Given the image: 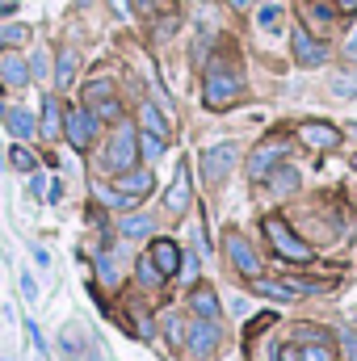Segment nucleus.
Instances as JSON below:
<instances>
[{"label": "nucleus", "mask_w": 357, "mask_h": 361, "mask_svg": "<svg viewBox=\"0 0 357 361\" xmlns=\"http://www.w3.org/2000/svg\"><path fill=\"white\" fill-rule=\"evenodd\" d=\"M135 156H139V126L135 122H126V118H118L114 122V135H109V147H105V156H101V169L105 173H131L135 169Z\"/></svg>", "instance_id": "1"}, {"label": "nucleus", "mask_w": 357, "mask_h": 361, "mask_svg": "<svg viewBox=\"0 0 357 361\" xmlns=\"http://www.w3.org/2000/svg\"><path fill=\"white\" fill-rule=\"evenodd\" d=\"M244 92V76L236 68H219L210 63L206 68V80H202V105L206 109H231Z\"/></svg>", "instance_id": "2"}, {"label": "nucleus", "mask_w": 357, "mask_h": 361, "mask_svg": "<svg viewBox=\"0 0 357 361\" xmlns=\"http://www.w3.org/2000/svg\"><path fill=\"white\" fill-rule=\"evenodd\" d=\"M261 227H265L269 244H273V252H277L282 261H294V265H307V261H311V248H307V244H303V240H298V235H294L290 227H286V219L269 214Z\"/></svg>", "instance_id": "3"}, {"label": "nucleus", "mask_w": 357, "mask_h": 361, "mask_svg": "<svg viewBox=\"0 0 357 361\" xmlns=\"http://www.w3.org/2000/svg\"><path fill=\"white\" fill-rule=\"evenodd\" d=\"M85 109H89L97 122H118V118H122V105L114 101L109 80H89V85H85Z\"/></svg>", "instance_id": "4"}, {"label": "nucleus", "mask_w": 357, "mask_h": 361, "mask_svg": "<svg viewBox=\"0 0 357 361\" xmlns=\"http://www.w3.org/2000/svg\"><path fill=\"white\" fill-rule=\"evenodd\" d=\"M63 135H68V143H72L76 152H89L92 139H97V118H92L85 105L68 109V114H63Z\"/></svg>", "instance_id": "5"}, {"label": "nucleus", "mask_w": 357, "mask_h": 361, "mask_svg": "<svg viewBox=\"0 0 357 361\" xmlns=\"http://www.w3.org/2000/svg\"><path fill=\"white\" fill-rule=\"evenodd\" d=\"M231 169H236V143H214L210 152H202V180L223 185Z\"/></svg>", "instance_id": "6"}, {"label": "nucleus", "mask_w": 357, "mask_h": 361, "mask_svg": "<svg viewBox=\"0 0 357 361\" xmlns=\"http://www.w3.org/2000/svg\"><path fill=\"white\" fill-rule=\"evenodd\" d=\"M223 252H227V261H231V269L236 273H244V277H261V257L248 248L244 235L227 231V235H223Z\"/></svg>", "instance_id": "7"}, {"label": "nucleus", "mask_w": 357, "mask_h": 361, "mask_svg": "<svg viewBox=\"0 0 357 361\" xmlns=\"http://www.w3.org/2000/svg\"><path fill=\"white\" fill-rule=\"evenodd\" d=\"M290 47H294V63L298 68H324V59H328V47L315 42L311 30H303V25L290 34Z\"/></svg>", "instance_id": "8"}, {"label": "nucleus", "mask_w": 357, "mask_h": 361, "mask_svg": "<svg viewBox=\"0 0 357 361\" xmlns=\"http://www.w3.org/2000/svg\"><path fill=\"white\" fill-rule=\"evenodd\" d=\"M185 349H189L193 357H210V353L219 349V324H214V319H198V324H189V332H185Z\"/></svg>", "instance_id": "9"}, {"label": "nucleus", "mask_w": 357, "mask_h": 361, "mask_svg": "<svg viewBox=\"0 0 357 361\" xmlns=\"http://www.w3.org/2000/svg\"><path fill=\"white\" fill-rule=\"evenodd\" d=\"M152 185H156V177L147 173V169H131V173H118V180H114V189H118V197L126 202V206H135V202H143L147 193H152Z\"/></svg>", "instance_id": "10"}, {"label": "nucleus", "mask_w": 357, "mask_h": 361, "mask_svg": "<svg viewBox=\"0 0 357 361\" xmlns=\"http://www.w3.org/2000/svg\"><path fill=\"white\" fill-rule=\"evenodd\" d=\"M282 156H286V143L282 139H273V143H261L257 152H253V160H248V180H265L277 164H282Z\"/></svg>", "instance_id": "11"}, {"label": "nucleus", "mask_w": 357, "mask_h": 361, "mask_svg": "<svg viewBox=\"0 0 357 361\" xmlns=\"http://www.w3.org/2000/svg\"><path fill=\"white\" fill-rule=\"evenodd\" d=\"M189 197H193V189H189V164L181 160L177 177H173L169 193H164V210H169V214H185V210H189Z\"/></svg>", "instance_id": "12"}, {"label": "nucleus", "mask_w": 357, "mask_h": 361, "mask_svg": "<svg viewBox=\"0 0 357 361\" xmlns=\"http://www.w3.org/2000/svg\"><path fill=\"white\" fill-rule=\"evenodd\" d=\"M147 257L156 261V269L164 273V281H173V277L181 273V248L173 244V240H164V235H160V240H152Z\"/></svg>", "instance_id": "13"}, {"label": "nucleus", "mask_w": 357, "mask_h": 361, "mask_svg": "<svg viewBox=\"0 0 357 361\" xmlns=\"http://www.w3.org/2000/svg\"><path fill=\"white\" fill-rule=\"evenodd\" d=\"M298 135H303V143L315 147V152H332V147H341V130L328 126V122H303Z\"/></svg>", "instance_id": "14"}, {"label": "nucleus", "mask_w": 357, "mask_h": 361, "mask_svg": "<svg viewBox=\"0 0 357 361\" xmlns=\"http://www.w3.org/2000/svg\"><path fill=\"white\" fill-rule=\"evenodd\" d=\"M30 59H21V55H0V80L8 85V89H25L30 85Z\"/></svg>", "instance_id": "15"}, {"label": "nucleus", "mask_w": 357, "mask_h": 361, "mask_svg": "<svg viewBox=\"0 0 357 361\" xmlns=\"http://www.w3.org/2000/svg\"><path fill=\"white\" fill-rule=\"evenodd\" d=\"M38 130L47 139L63 135V105H59V97H42V122H38Z\"/></svg>", "instance_id": "16"}, {"label": "nucleus", "mask_w": 357, "mask_h": 361, "mask_svg": "<svg viewBox=\"0 0 357 361\" xmlns=\"http://www.w3.org/2000/svg\"><path fill=\"white\" fill-rule=\"evenodd\" d=\"M139 130H147V135H156V139H169V118H164V109L152 105V101H143V105H139Z\"/></svg>", "instance_id": "17"}, {"label": "nucleus", "mask_w": 357, "mask_h": 361, "mask_svg": "<svg viewBox=\"0 0 357 361\" xmlns=\"http://www.w3.org/2000/svg\"><path fill=\"white\" fill-rule=\"evenodd\" d=\"M189 307H193V315H198V319H219V294H214L210 286H193Z\"/></svg>", "instance_id": "18"}, {"label": "nucleus", "mask_w": 357, "mask_h": 361, "mask_svg": "<svg viewBox=\"0 0 357 361\" xmlns=\"http://www.w3.org/2000/svg\"><path fill=\"white\" fill-rule=\"evenodd\" d=\"M282 25H286V8L277 4V0H269V4H257V30L261 34H282Z\"/></svg>", "instance_id": "19"}, {"label": "nucleus", "mask_w": 357, "mask_h": 361, "mask_svg": "<svg viewBox=\"0 0 357 361\" xmlns=\"http://www.w3.org/2000/svg\"><path fill=\"white\" fill-rule=\"evenodd\" d=\"M337 13H341V8H337L332 0H307V17H311L315 30H332V25H337Z\"/></svg>", "instance_id": "20"}, {"label": "nucleus", "mask_w": 357, "mask_h": 361, "mask_svg": "<svg viewBox=\"0 0 357 361\" xmlns=\"http://www.w3.org/2000/svg\"><path fill=\"white\" fill-rule=\"evenodd\" d=\"M4 126H8V130L21 139V143H25V139H34V130H38L30 109H4Z\"/></svg>", "instance_id": "21"}, {"label": "nucleus", "mask_w": 357, "mask_h": 361, "mask_svg": "<svg viewBox=\"0 0 357 361\" xmlns=\"http://www.w3.org/2000/svg\"><path fill=\"white\" fill-rule=\"evenodd\" d=\"M265 180H269V189H273V193H294L303 177H298V169H282V164H277Z\"/></svg>", "instance_id": "22"}, {"label": "nucleus", "mask_w": 357, "mask_h": 361, "mask_svg": "<svg viewBox=\"0 0 357 361\" xmlns=\"http://www.w3.org/2000/svg\"><path fill=\"white\" fill-rule=\"evenodd\" d=\"M253 290L265 294V298H277V302H290V298H294V290H290L286 281H265V277H253Z\"/></svg>", "instance_id": "23"}, {"label": "nucleus", "mask_w": 357, "mask_h": 361, "mask_svg": "<svg viewBox=\"0 0 357 361\" xmlns=\"http://www.w3.org/2000/svg\"><path fill=\"white\" fill-rule=\"evenodd\" d=\"M135 273H139V281H143L147 290L164 286V273L156 269V261H152V257H139V261H135Z\"/></svg>", "instance_id": "24"}, {"label": "nucleus", "mask_w": 357, "mask_h": 361, "mask_svg": "<svg viewBox=\"0 0 357 361\" xmlns=\"http://www.w3.org/2000/svg\"><path fill=\"white\" fill-rule=\"evenodd\" d=\"M72 76H76V55H72V51H59V63H55V85H59V89H68V85H72Z\"/></svg>", "instance_id": "25"}, {"label": "nucleus", "mask_w": 357, "mask_h": 361, "mask_svg": "<svg viewBox=\"0 0 357 361\" xmlns=\"http://www.w3.org/2000/svg\"><path fill=\"white\" fill-rule=\"evenodd\" d=\"M164 143H169V139H156V135L139 130V156H143V160H160V156H164Z\"/></svg>", "instance_id": "26"}, {"label": "nucleus", "mask_w": 357, "mask_h": 361, "mask_svg": "<svg viewBox=\"0 0 357 361\" xmlns=\"http://www.w3.org/2000/svg\"><path fill=\"white\" fill-rule=\"evenodd\" d=\"M8 164H13V169H21V173H34V152L17 139V143L8 147Z\"/></svg>", "instance_id": "27"}, {"label": "nucleus", "mask_w": 357, "mask_h": 361, "mask_svg": "<svg viewBox=\"0 0 357 361\" xmlns=\"http://www.w3.org/2000/svg\"><path fill=\"white\" fill-rule=\"evenodd\" d=\"M122 235H126V240L152 235V219H147V214H126V219H122Z\"/></svg>", "instance_id": "28"}, {"label": "nucleus", "mask_w": 357, "mask_h": 361, "mask_svg": "<svg viewBox=\"0 0 357 361\" xmlns=\"http://www.w3.org/2000/svg\"><path fill=\"white\" fill-rule=\"evenodd\" d=\"M303 361H337V353L324 341H311V345H303Z\"/></svg>", "instance_id": "29"}, {"label": "nucleus", "mask_w": 357, "mask_h": 361, "mask_svg": "<svg viewBox=\"0 0 357 361\" xmlns=\"http://www.w3.org/2000/svg\"><path fill=\"white\" fill-rule=\"evenodd\" d=\"M332 92H337V97H357V76L337 72V76H332Z\"/></svg>", "instance_id": "30"}, {"label": "nucleus", "mask_w": 357, "mask_h": 361, "mask_svg": "<svg viewBox=\"0 0 357 361\" xmlns=\"http://www.w3.org/2000/svg\"><path fill=\"white\" fill-rule=\"evenodd\" d=\"M97 277L105 281V286H118V265H114V257H97Z\"/></svg>", "instance_id": "31"}, {"label": "nucleus", "mask_w": 357, "mask_h": 361, "mask_svg": "<svg viewBox=\"0 0 357 361\" xmlns=\"http://www.w3.org/2000/svg\"><path fill=\"white\" fill-rule=\"evenodd\" d=\"M160 324H164V341H169V345H181V349H185V332H181V319H177V315H164Z\"/></svg>", "instance_id": "32"}, {"label": "nucleus", "mask_w": 357, "mask_h": 361, "mask_svg": "<svg viewBox=\"0 0 357 361\" xmlns=\"http://www.w3.org/2000/svg\"><path fill=\"white\" fill-rule=\"evenodd\" d=\"M17 281H21V298H25V302H38V281H34V273L21 269V277H17Z\"/></svg>", "instance_id": "33"}, {"label": "nucleus", "mask_w": 357, "mask_h": 361, "mask_svg": "<svg viewBox=\"0 0 357 361\" xmlns=\"http://www.w3.org/2000/svg\"><path fill=\"white\" fill-rule=\"evenodd\" d=\"M25 336H30L34 353H47V341H42V332H38V324H34V319H25Z\"/></svg>", "instance_id": "34"}, {"label": "nucleus", "mask_w": 357, "mask_h": 361, "mask_svg": "<svg viewBox=\"0 0 357 361\" xmlns=\"http://www.w3.org/2000/svg\"><path fill=\"white\" fill-rule=\"evenodd\" d=\"M25 34H30L25 25H8V30L0 34V42H25Z\"/></svg>", "instance_id": "35"}, {"label": "nucleus", "mask_w": 357, "mask_h": 361, "mask_svg": "<svg viewBox=\"0 0 357 361\" xmlns=\"http://www.w3.org/2000/svg\"><path fill=\"white\" fill-rule=\"evenodd\" d=\"M341 341H345V353H349V361H357V332L341 328Z\"/></svg>", "instance_id": "36"}, {"label": "nucleus", "mask_w": 357, "mask_h": 361, "mask_svg": "<svg viewBox=\"0 0 357 361\" xmlns=\"http://www.w3.org/2000/svg\"><path fill=\"white\" fill-rule=\"evenodd\" d=\"M30 193L34 197H47V177L42 173H30Z\"/></svg>", "instance_id": "37"}, {"label": "nucleus", "mask_w": 357, "mask_h": 361, "mask_svg": "<svg viewBox=\"0 0 357 361\" xmlns=\"http://www.w3.org/2000/svg\"><path fill=\"white\" fill-rule=\"evenodd\" d=\"M277 361H303V349H294V345H286V349L277 353Z\"/></svg>", "instance_id": "38"}, {"label": "nucleus", "mask_w": 357, "mask_h": 361, "mask_svg": "<svg viewBox=\"0 0 357 361\" xmlns=\"http://www.w3.org/2000/svg\"><path fill=\"white\" fill-rule=\"evenodd\" d=\"M59 197H63V185H59V180H51V185H47V202H59Z\"/></svg>", "instance_id": "39"}, {"label": "nucleus", "mask_w": 357, "mask_h": 361, "mask_svg": "<svg viewBox=\"0 0 357 361\" xmlns=\"http://www.w3.org/2000/svg\"><path fill=\"white\" fill-rule=\"evenodd\" d=\"M345 55H349V59H353V63H357V30H353V34H349V42H345Z\"/></svg>", "instance_id": "40"}, {"label": "nucleus", "mask_w": 357, "mask_h": 361, "mask_svg": "<svg viewBox=\"0 0 357 361\" xmlns=\"http://www.w3.org/2000/svg\"><path fill=\"white\" fill-rule=\"evenodd\" d=\"M30 72H34V76H42V72H47V59H42V55H34V63H30Z\"/></svg>", "instance_id": "41"}, {"label": "nucleus", "mask_w": 357, "mask_h": 361, "mask_svg": "<svg viewBox=\"0 0 357 361\" xmlns=\"http://www.w3.org/2000/svg\"><path fill=\"white\" fill-rule=\"evenodd\" d=\"M332 4H337L341 13H357V0H332Z\"/></svg>", "instance_id": "42"}, {"label": "nucleus", "mask_w": 357, "mask_h": 361, "mask_svg": "<svg viewBox=\"0 0 357 361\" xmlns=\"http://www.w3.org/2000/svg\"><path fill=\"white\" fill-rule=\"evenodd\" d=\"M227 4H231V8H236V13H244V8H253V4H257V0H227Z\"/></svg>", "instance_id": "43"}, {"label": "nucleus", "mask_w": 357, "mask_h": 361, "mask_svg": "<svg viewBox=\"0 0 357 361\" xmlns=\"http://www.w3.org/2000/svg\"><path fill=\"white\" fill-rule=\"evenodd\" d=\"M114 8H118V17H126L131 8H126V0H114Z\"/></svg>", "instance_id": "44"}, {"label": "nucleus", "mask_w": 357, "mask_h": 361, "mask_svg": "<svg viewBox=\"0 0 357 361\" xmlns=\"http://www.w3.org/2000/svg\"><path fill=\"white\" fill-rule=\"evenodd\" d=\"M13 4H17V0H0V13H8V8H13Z\"/></svg>", "instance_id": "45"}, {"label": "nucleus", "mask_w": 357, "mask_h": 361, "mask_svg": "<svg viewBox=\"0 0 357 361\" xmlns=\"http://www.w3.org/2000/svg\"><path fill=\"white\" fill-rule=\"evenodd\" d=\"M135 4H139V8H147V4H156V0H135Z\"/></svg>", "instance_id": "46"}, {"label": "nucleus", "mask_w": 357, "mask_h": 361, "mask_svg": "<svg viewBox=\"0 0 357 361\" xmlns=\"http://www.w3.org/2000/svg\"><path fill=\"white\" fill-rule=\"evenodd\" d=\"M353 169H357V156H353Z\"/></svg>", "instance_id": "47"}]
</instances>
